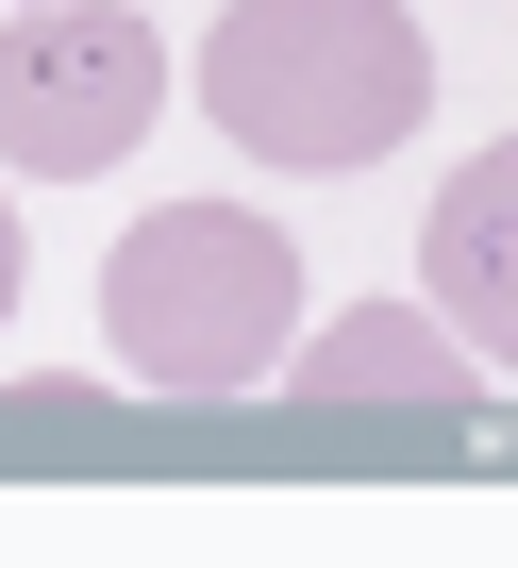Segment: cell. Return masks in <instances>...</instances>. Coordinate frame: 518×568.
Returning <instances> with one entry per match:
<instances>
[{"label": "cell", "instance_id": "1", "mask_svg": "<svg viewBox=\"0 0 518 568\" xmlns=\"http://www.w3.org/2000/svg\"><path fill=\"white\" fill-rule=\"evenodd\" d=\"M201 118L251 168H385L435 118V51L402 0H217Z\"/></svg>", "mask_w": 518, "mask_h": 568}, {"label": "cell", "instance_id": "2", "mask_svg": "<svg viewBox=\"0 0 518 568\" xmlns=\"http://www.w3.org/2000/svg\"><path fill=\"white\" fill-rule=\"evenodd\" d=\"M101 352L167 402H234L302 352V251L251 201H167L101 251Z\"/></svg>", "mask_w": 518, "mask_h": 568}, {"label": "cell", "instance_id": "3", "mask_svg": "<svg viewBox=\"0 0 518 568\" xmlns=\"http://www.w3.org/2000/svg\"><path fill=\"white\" fill-rule=\"evenodd\" d=\"M151 118H167L151 18H118V0H18L0 18V168L101 184V168H134Z\"/></svg>", "mask_w": 518, "mask_h": 568}, {"label": "cell", "instance_id": "4", "mask_svg": "<svg viewBox=\"0 0 518 568\" xmlns=\"http://www.w3.org/2000/svg\"><path fill=\"white\" fill-rule=\"evenodd\" d=\"M418 302H435V335H451L485 385H518V134H501V151H468V168L435 184Z\"/></svg>", "mask_w": 518, "mask_h": 568}, {"label": "cell", "instance_id": "5", "mask_svg": "<svg viewBox=\"0 0 518 568\" xmlns=\"http://www.w3.org/2000/svg\"><path fill=\"white\" fill-rule=\"evenodd\" d=\"M285 385H302V402H468L485 368L435 335V302H368V318L302 335V352H285Z\"/></svg>", "mask_w": 518, "mask_h": 568}, {"label": "cell", "instance_id": "6", "mask_svg": "<svg viewBox=\"0 0 518 568\" xmlns=\"http://www.w3.org/2000/svg\"><path fill=\"white\" fill-rule=\"evenodd\" d=\"M18 284H34V234H18V201H0V318H18Z\"/></svg>", "mask_w": 518, "mask_h": 568}]
</instances>
